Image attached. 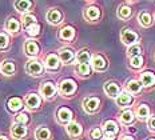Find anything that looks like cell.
I'll use <instances>...</instances> for the list:
<instances>
[{"label":"cell","mask_w":155,"mask_h":140,"mask_svg":"<svg viewBox=\"0 0 155 140\" xmlns=\"http://www.w3.org/2000/svg\"><path fill=\"white\" fill-rule=\"evenodd\" d=\"M25 72L30 76L39 77L44 73V64L38 59H28L27 64H25Z\"/></svg>","instance_id":"6da1fadb"},{"label":"cell","mask_w":155,"mask_h":140,"mask_svg":"<svg viewBox=\"0 0 155 140\" xmlns=\"http://www.w3.org/2000/svg\"><path fill=\"white\" fill-rule=\"evenodd\" d=\"M24 54L30 59H36L40 54V45L35 39H28L24 41Z\"/></svg>","instance_id":"7a4b0ae2"},{"label":"cell","mask_w":155,"mask_h":140,"mask_svg":"<svg viewBox=\"0 0 155 140\" xmlns=\"http://www.w3.org/2000/svg\"><path fill=\"white\" fill-rule=\"evenodd\" d=\"M41 106V96L38 95L35 92L27 93V96L24 97V107L30 111H36L40 108Z\"/></svg>","instance_id":"3957f363"},{"label":"cell","mask_w":155,"mask_h":140,"mask_svg":"<svg viewBox=\"0 0 155 140\" xmlns=\"http://www.w3.org/2000/svg\"><path fill=\"white\" fill-rule=\"evenodd\" d=\"M56 87L52 81H44L41 83L40 88H39V92H40V96L46 100H51L54 99V96L56 95Z\"/></svg>","instance_id":"277c9868"},{"label":"cell","mask_w":155,"mask_h":140,"mask_svg":"<svg viewBox=\"0 0 155 140\" xmlns=\"http://www.w3.org/2000/svg\"><path fill=\"white\" fill-rule=\"evenodd\" d=\"M76 91V83L72 79H64L59 84V92L63 96H71Z\"/></svg>","instance_id":"5b68a950"},{"label":"cell","mask_w":155,"mask_h":140,"mask_svg":"<svg viewBox=\"0 0 155 140\" xmlns=\"http://www.w3.org/2000/svg\"><path fill=\"white\" fill-rule=\"evenodd\" d=\"M60 59L56 54H48L44 57V68L47 71H58L60 68Z\"/></svg>","instance_id":"8992f818"},{"label":"cell","mask_w":155,"mask_h":140,"mask_svg":"<svg viewBox=\"0 0 155 140\" xmlns=\"http://www.w3.org/2000/svg\"><path fill=\"white\" fill-rule=\"evenodd\" d=\"M72 116H74L72 111H71L70 108H67V107H62V108H59L58 112H56L58 122H59L60 124H64V125L70 124L71 120H72Z\"/></svg>","instance_id":"52a82bcc"},{"label":"cell","mask_w":155,"mask_h":140,"mask_svg":"<svg viewBox=\"0 0 155 140\" xmlns=\"http://www.w3.org/2000/svg\"><path fill=\"white\" fill-rule=\"evenodd\" d=\"M119 132V127L114 120H107L103 125V133H104L106 139H114Z\"/></svg>","instance_id":"ba28073f"},{"label":"cell","mask_w":155,"mask_h":140,"mask_svg":"<svg viewBox=\"0 0 155 140\" xmlns=\"http://www.w3.org/2000/svg\"><path fill=\"white\" fill-rule=\"evenodd\" d=\"M28 135V128L27 125H21V124H16L14 123L11 127V136L16 140H23L27 138Z\"/></svg>","instance_id":"9c48e42d"},{"label":"cell","mask_w":155,"mask_h":140,"mask_svg":"<svg viewBox=\"0 0 155 140\" xmlns=\"http://www.w3.org/2000/svg\"><path fill=\"white\" fill-rule=\"evenodd\" d=\"M101 107V100L98 97H87L83 100V108L87 113H94Z\"/></svg>","instance_id":"30bf717a"},{"label":"cell","mask_w":155,"mask_h":140,"mask_svg":"<svg viewBox=\"0 0 155 140\" xmlns=\"http://www.w3.org/2000/svg\"><path fill=\"white\" fill-rule=\"evenodd\" d=\"M46 19H47V21L50 23V24L58 25V24H60V23L63 21V14L58 8H51V9H48V12L46 15Z\"/></svg>","instance_id":"8fae6325"},{"label":"cell","mask_w":155,"mask_h":140,"mask_svg":"<svg viewBox=\"0 0 155 140\" xmlns=\"http://www.w3.org/2000/svg\"><path fill=\"white\" fill-rule=\"evenodd\" d=\"M58 56H59L60 61L64 63V64H71L74 60H76L75 52L71 50V48H62V50H59Z\"/></svg>","instance_id":"7c38bea8"},{"label":"cell","mask_w":155,"mask_h":140,"mask_svg":"<svg viewBox=\"0 0 155 140\" xmlns=\"http://www.w3.org/2000/svg\"><path fill=\"white\" fill-rule=\"evenodd\" d=\"M120 37H122V41H123L126 45H130V47L138 41V35L132 30H130V28H124V30L122 31Z\"/></svg>","instance_id":"4fadbf2b"},{"label":"cell","mask_w":155,"mask_h":140,"mask_svg":"<svg viewBox=\"0 0 155 140\" xmlns=\"http://www.w3.org/2000/svg\"><path fill=\"white\" fill-rule=\"evenodd\" d=\"M23 104H24V100L20 99V97H9L8 102H7V109L9 112H20V109L23 108Z\"/></svg>","instance_id":"5bb4252c"},{"label":"cell","mask_w":155,"mask_h":140,"mask_svg":"<svg viewBox=\"0 0 155 140\" xmlns=\"http://www.w3.org/2000/svg\"><path fill=\"white\" fill-rule=\"evenodd\" d=\"M20 27H21L20 21L16 18H14V16L9 18L7 23H5V31H8V34H11V35H18L20 32Z\"/></svg>","instance_id":"9a60e30c"},{"label":"cell","mask_w":155,"mask_h":140,"mask_svg":"<svg viewBox=\"0 0 155 140\" xmlns=\"http://www.w3.org/2000/svg\"><path fill=\"white\" fill-rule=\"evenodd\" d=\"M14 5H15L16 11L20 12L21 15H24V14H30L34 3L30 2V0H18V2L14 3Z\"/></svg>","instance_id":"2e32d148"},{"label":"cell","mask_w":155,"mask_h":140,"mask_svg":"<svg viewBox=\"0 0 155 140\" xmlns=\"http://www.w3.org/2000/svg\"><path fill=\"white\" fill-rule=\"evenodd\" d=\"M104 92L107 96L116 99V97L120 95V88H119V86L116 83H114V81H107V83L104 84Z\"/></svg>","instance_id":"e0dca14e"},{"label":"cell","mask_w":155,"mask_h":140,"mask_svg":"<svg viewBox=\"0 0 155 140\" xmlns=\"http://www.w3.org/2000/svg\"><path fill=\"white\" fill-rule=\"evenodd\" d=\"M91 67L95 71H104L107 67V61L102 55H94L91 59Z\"/></svg>","instance_id":"ac0fdd59"},{"label":"cell","mask_w":155,"mask_h":140,"mask_svg":"<svg viewBox=\"0 0 155 140\" xmlns=\"http://www.w3.org/2000/svg\"><path fill=\"white\" fill-rule=\"evenodd\" d=\"M66 129H67V133L71 136V138H79L80 135L83 133V128H82V125L79 124V123H76V122H71L70 124H67L66 125Z\"/></svg>","instance_id":"d6986e66"},{"label":"cell","mask_w":155,"mask_h":140,"mask_svg":"<svg viewBox=\"0 0 155 140\" xmlns=\"http://www.w3.org/2000/svg\"><path fill=\"white\" fill-rule=\"evenodd\" d=\"M16 71V66L14 60H4L0 66V72L5 76H12Z\"/></svg>","instance_id":"ffe728a7"},{"label":"cell","mask_w":155,"mask_h":140,"mask_svg":"<svg viewBox=\"0 0 155 140\" xmlns=\"http://www.w3.org/2000/svg\"><path fill=\"white\" fill-rule=\"evenodd\" d=\"M101 16V9L95 5H91V7H87L84 9V18L88 21H96Z\"/></svg>","instance_id":"44dd1931"},{"label":"cell","mask_w":155,"mask_h":140,"mask_svg":"<svg viewBox=\"0 0 155 140\" xmlns=\"http://www.w3.org/2000/svg\"><path fill=\"white\" fill-rule=\"evenodd\" d=\"M35 139L36 140H51L52 139V135H51V131L46 125H40V127H38L36 131H35Z\"/></svg>","instance_id":"7402d4cb"},{"label":"cell","mask_w":155,"mask_h":140,"mask_svg":"<svg viewBox=\"0 0 155 140\" xmlns=\"http://www.w3.org/2000/svg\"><path fill=\"white\" fill-rule=\"evenodd\" d=\"M59 37L62 40H66V41H71L74 37H75V30H74L71 25H66L63 27L59 32Z\"/></svg>","instance_id":"603a6c76"},{"label":"cell","mask_w":155,"mask_h":140,"mask_svg":"<svg viewBox=\"0 0 155 140\" xmlns=\"http://www.w3.org/2000/svg\"><path fill=\"white\" fill-rule=\"evenodd\" d=\"M126 88H127V92L130 95H138L142 91V83L138 80H130L126 86Z\"/></svg>","instance_id":"cb8c5ba5"},{"label":"cell","mask_w":155,"mask_h":140,"mask_svg":"<svg viewBox=\"0 0 155 140\" xmlns=\"http://www.w3.org/2000/svg\"><path fill=\"white\" fill-rule=\"evenodd\" d=\"M140 83L144 87H151L155 84V75L153 72H143L140 73Z\"/></svg>","instance_id":"d4e9b609"},{"label":"cell","mask_w":155,"mask_h":140,"mask_svg":"<svg viewBox=\"0 0 155 140\" xmlns=\"http://www.w3.org/2000/svg\"><path fill=\"white\" fill-rule=\"evenodd\" d=\"M91 59H92L91 54H90V51H87V50L79 51V52H78V55H76L78 64H90Z\"/></svg>","instance_id":"484cf974"},{"label":"cell","mask_w":155,"mask_h":140,"mask_svg":"<svg viewBox=\"0 0 155 140\" xmlns=\"http://www.w3.org/2000/svg\"><path fill=\"white\" fill-rule=\"evenodd\" d=\"M132 103V96L128 92H120V95L116 97V104L120 107H127Z\"/></svg>","instance_id":"4316f807"},{"label":"cell","mask_w":155,"mask_h":140,"mask_svg":"<svg viewBox=\"0 0 155 140\" xmlns=\"http://www.w3.org/2000/svg\"><path fill=\"white\" fill-rule=\"evenodd\" d=\"M38 20H36V16L32 15V14H24L21 16V24H23V28L24 30H28L31 25L36 24Z\"/></svg>","instance_id":"83f0119b"},{"label":"cell","mask_w":155,"mask_h":140,"mask_svg":"<svg viewBox=\"0 0 155 140\" xmlns=\"http://www.w3.org/2000/svg\"><path fill=\"white\" fill-rule=\"evenodd\" d=\"M138 20H139V24L143 25V27H150L153 24V18L148 12H140L139 16H138Z\"/></svg>","instance_id":"f1b7e54d"},{"label":"cell","mask_w":155,"mask_h":140,"mask_svg":"<svg viewBox=\"0 0 155 140\" xmlns=\"http://www.w3.org/2000/svg\"><path fill=\"white\" fill-rule=\"evenodd\" d=\"M76 73L80 75V76H90L92 71V67L90 64H78L75 68Z\"/></svg>","instance_id":"f546056e"},{"label":"cell","mask_w":155,"mask_h":140,"mask_svg":"<svg viewBox=\"0 0 155 140\" xmlns=\"http://www.w3.org/2000/svg\"><path fill=\"white\" fill-rule=\"evenodd\" d=\"M14 123L21 124V125H28V123H30V116H28L27 112H19V113H16Z\"/></svg>","instance_id":"4dcf8cb0"},{"label":"cell","mask_w":155,"mask_h":140,"mask_svg":"<svg viewBox=\"0 0 155 140\" xmlns=\"http://www.w3.org/2000/svg\"><path fill=\"white\" fill-rule=\"evenodd\" d=\"M135 120V116H134V112L130 109H126L122 112L120 115V122L123 123V124H131V123H134Z\"/></svg>","instance_id":"1f68e13d"},{"label":"cell","mask_w":155,"mask_h":140,"mask_svg":"<svg viewBox=\"0 0 155 140\" xmlns=\"http://www.w3.org/2000/svg\"><path fill=\"white\" fill-rule=\"evenodd\" d=\"M9 48V35L7 32H0V51H5Z\"/></svg>","instance_id":"d6a6232c"},{"label":"cell","mask_w":155,"mask_h":140,"mask_svg":"<svg viewBox=\"0 0 155 140\" xmlns=\"http://www.w3.org/2000/svg\"><path fill=\"white\" fill-rule=\"evenodd\" d=\"M131 12L132 11L128 5H120V7L118 8V18L126 20V19H128L131 16Z\"/></svg>","instance_id":"836d02e7"},{"label":"cell","mask_w":155,"mask_h":140,"mask_svg":"<svg viewBox=\"0 0 155 140\" xmlns=\"http://www.w3.org/2000/svg\"><path fill=\"white\" fill-rule=\"evenodd\" d=\"M148 115H150V109H148V107L146 106V104H140L137 109V116L139 119H146V118H148Z\"/></svg>","instance_id":"e575fe53"},{"label":"cell","mask_w":155,"mask_h":140,"mask_svg":"<svg viewBox=\"0 0 155 140\" xmlns=\"http://www.w3.org/2000/svg\"><path fill=\"white\" fill-rule=\"evenodd\" d=\"M140 54H142V48H140L138 44L131 45V47H128V50H127V55H128L130 57L140 56Z\"/></svg>","instance_id":"d590c367"},{"label":"cell","mask_w":155,"mask_h":140,"mask_svg":"<svg viewBox=\"0 0 155 140\" xmlns=\"http://www.w3.org/2000/svg\"><path fill=\"white\" fill-rule=\"evenodd\" d=\"M27 31V34H28V36H31V37H36L39 36V34H40V24L39 23H36V24H34V25H31L28 30H25Z\"/></svg>","instance_id":"8d00e7d4"},{"label":"cell","mask_w":155,"mask_h":140,"mask_svg":"<svg viewBox=\"0 0 155 140\" xmlns=\"http://www.w3.org/2000/svg\"><path fill=\"white\" fill-rule=\"evenodd\" d=\"M90 139L91 140H102L103 139V131L101 128H98V127L92 128L91 131H90Z\"/></svg>","instance_id":"74e56055"},{"label":"cell","mask_w":155,"mask_h":140,"mask_svg":"<svg viewBox=\"0 0 155 140\" xmlns=\"http://www.w3.org/2000/svg\"><path fill=\"white\" fill-rule=\"evenodd\" d=\"M130 66L134 67V68H139L143 66V57L140 56H135V57H131L130 59Z\"/></svg>","instance_id":"f35d334b"},{"label":"cell","mask_w":155,"mask_h":140,"mask_svg":"<svg viewBox=\"0 0 155 140\" xmlns=\"http://www.w3.org/2000/svg\"><path fill=\"white\" fill-rule=\"evenodd\" d=\"M147 125H148V129L150 131H155V116H151L147 122Z\"/></svg>","instance_id":"ab89813d"},{"label":"cell","mask_w":155,"mask_h":140,"mask_svg":"<svg viewBox=\"0 0 155 140\" xmlns=\"http://www.w3.org/2000/svg\"><path fill=\"white\" fill-rule=\"evenodd\" d=\"M0 140H9V138L4 133H0Z\"/></svg>","instance_id":"60d3db41"},{"label":"cell","mask_w":155,"mask_h":140,"mask_svg":"<svg viewBox=\"0 0 155 140\" xmlns=\"http://www.w3.org/2000/svg\"><path fill=\"white\" fill-rule=\"evenodd\" d=\"M120 140H134V138L132 136H128V135H126V136H123Z\"/></svg>","instance_id":"b9f144b4"},{"label":"cell","mask_w":155,"mask_h":140,"mask_svg":"<svg viewBox=\"0 0 155 140\" xmlns=\"http://www.w3.org/2000/svg\"><path fill=\"white\" fill-rule=\"evenodd\" d=\"M148 140H155V139H148Z\"/></svg>","instance_id":"7bdbcfd3"}]
</instances>
